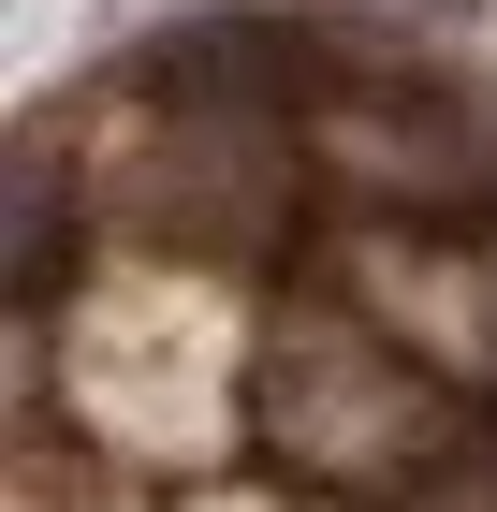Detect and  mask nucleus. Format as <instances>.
Returning <instances> with one entry per match:
<instances>
[{"label": "nucleus", "instance_id": "1", "mask_svg": "<svg viewBox=\"0 0 497 512\" xmlns=\"http://www.w3.org/2000/svg\"><path fill=\"white\" fill-rule=\"evenodd\" d=\"M249 454H278L351 512H439L497 454V410L439 381L381 308H351L337 278L293 264V293L249 308Z\"/></svg>", "mask_w": 497, "mask_h": 512}, {"label": "nucleus", "instance_id": "2", "mask_svg": "<svg viewBox=\"0 0 497 512\" xmlns=\"http://www.w3.org/2000/svg\"><path fill=\"white\" fill-rule=\"evenodd\" d=\"M103 249H161V264L249 278L322 249V176H307V103H161L117 74L103 132H74Z\"/></svg>", "mask_w": 497, "mask_h": 512}, {"label": "nucleus", "instance_id": "6", "mask_svg": "<svg viewBox=\"0 0 497 512\" xmlns=\"http://www.w3.org/2000/svg\"><path fill=\"white\" fill-rule=\"evenodd\" d=\"M381 15H410V30H439V44H468V30L497 15V0H381Z\"/></svg>", "mask_w": 497, "mask_h": 512}, {"label": "nucleus", "instance_id": "5", "mask_svg": "<svg viewBox=\"0 0 497 512\" xmlns=\"http://www.w3.org/2000/svg\"><path fill=\"white\" fill-rule=\"evenodd\" d=\"M161 512H351V498H322V483H293L264 454V469H191V483H161Z\"/></svg>", "mask_w": 497, "mask_h": 512}, {"label": "nucleus", "instance_id": "3", "mask_svg": "<svg viewBox=\"0 0 497 512\" xmlns=\"http://www.w3.org/2000/svg\"><path fill=\"white\" fill-rule=\"evenodd\" d=\"M322 88H307V176L322 220H497V74L381 0H307Z\"/></svg>", "mask_w": 497, "mask_h": 512}, {"label": "nucleus", "instance_id": "4", "mask_svg": "<svg viewBox=\"0 0 497 512\" xmlns=\"http://www.w3.org/2000/svg\"><path fill=\"white\" fill-rule=\"evenodd\" d=\"M117 74L161 103H307L322 88V15L293 0H176L117 44Z\"/></svg>", "mask_w": 497, "mask_h": 512}]
</instances>
